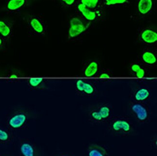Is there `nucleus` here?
<instances>
[{"instance_id": "f257e3e1", "label": "nucleus", "mask_w": 157, "mask_h": 156, "mask_svg": "<svg viewBox=\"0 0 157 156\" xmlns=\"http://www.w3.org/2000/svg\"><path fill=\"white\" fill-rule=\"evenodd\" d=\"M107 123L108 132L113 136L129 137L136 133L133 122L126 116L112 117Z\"/></svg>"}, {"instance_id": "f03ea898", "label": "nucleus", "mask_w": 157, "mask_h": 156, "mask_svg": "<svg viewBox=\"0 0 157 156\" xmlns=\"http://www.w3.org/2000/svg\"><path fill=\"white\" fill-rule=\"evenodd\" d=\"M92 25V22L85 20L75 12V14L72 15L70 18L69 38L75 39L78 37L86 32Z\"/></svg>"}, {"instance_id": "7ed1b4c3", "label": "nucleus", "mask_w": 157, "mask_h": 156, "mask_svg": "<svg viewBox=\"0 0 157 156\" xmlns=\"http://www.w3.org/2000/svg\"><path fill=\"white\" fill-rule=\"evenodd\" d=\"M25 21L29 29L38 35L46 32L47 26L43 16L39 13H31L25 15Z\"/></svg>"}, {"instance_id": "20e7f679", "label": "nucleus", "mask_w": 157, "mask_h": 156, "mask_svg": "<svg viewBox=\"0 0 157 156\" xmlns=\"http://www.w3.org/2000/svg\"><path fill=\"white\" fill-rule=\"evenodd\" d=\"M112 117V110L109 106L102 105L92 110L90 113V121L96 125L108 123Z\"/></svg>"}, {"instance_id": "39448f33", "label": "nucleus", "mask_w": 157, "mask_h": 156, "mask_svg": "<svg viewBox=\"0 0 157 156\" xmlns=\"http://www.w3.org/2000/svg\"><path fill=\"white\" fill-rule=\"evenodd\" d=\"M130 112L134 119L141 124L147 123L151 119V113L146 105L136 101L130 105Z\"/></svg>"}, {"instance_id": "423d86ee", "label": "nucleus", "mask_w": 157, "mask_h": 156, "mask_svg": "<svg viewBox=\"0 0 157 156\" xmlns=\"http://www.w3.org/2000/svg\"><path fill=\"white\" fill-rule=\"evenodd\" d=\"M18 147V156H38L36 145L29 138L19 137Z\"/></svg>"}, {"instance_id": "0eeeda50", "label": "nucleus", "mask_w": 157, "mask_h": 156, "mask_svg": "<svg viewBox=\"0 0 157 156\" xmlns=\"http://www.w3.org/2000/svg\"><path fill=\"white\" fill-rule=\"evenodd\" d=\"M137 37L138 40L143 44H155L157 41V31L149 27L139 28L137 32Z\"/></svg>"}, {"instance_id": "6e6552de", "label": "nucleus", "mask_w": 157, "mask_h": 156, "mask_svg": "<svg viewBox=\"0 0 157 156\" xmlns=\"http://www.w3.org/2000/svg\"><path fill=\"white\" fill-rule=\"evenodd\" d=\"M75 8L76 9V12L78 13L83 18L92 22L94 21H100L105 17V13L90 10L78 2H77Z\"/></svg>"}, {"instance_id": "1a4fd4ad", "label": "nucleus", "mask_w": 157, "mask_h": 156, "mask_svg": "<svg viewBox=\"0 0 157 156\" xmlns=\"http://www.w3.org/2000/svg\"><path fill=\"white\" fill-rule=\"evenodd\" d=\"M156 0H136V13L138 16L145 18L152 14L155 9Z\"/></svg>"}, {"instance_id": "9d476101", "label": "nucleus", "mask_w": 157, "mask_h": 156, "mask_svg": "<svg viewBox=\"0 0 157 156\" xmlns=\"http://www.w3.org/2000/svg\"><path fill=\"white\" fill-rule=\"evenodd\" d=\"M30 0H6L5 11L8 15L18 14L30 6Z\"/></svg>"}, {"instance_id": "9b49d317", "label": "nucleus", "mask_w": 157, "mask_h": 156, "mask_svg": "<svg viewBox=\"0 0 157 156\" xmlns=\"http://www.w3.org/2000/svg\"><path fill=\"white\" fill-rule=\"evenodd\" d=\"M27 121V116L24 113H19L11 116L7 121V124L12 130H18L24 128Z\"/></svg>"}, {"instance_id": "f8f14e48", "label": "nucleus", "mask_w": 157, "mask_h": 156, "mask_svg": "<svg viewBox=\"0 0 157 156\" xmlns=\"http://www.w3.org/2000/svg\"><path fill=\"white\" fill-rule=\"evenodd\" d=\"M141 59L143 63H144L147 66L153 67L157 64V54L153 49L147 48L142 52Z\"/></svg>"}, {"instance_id": "ddd939ff", "label": "nucleus", "mask_w": 157, "mask_h": 156, "mask_svg": "<svg viewBox=\"0 0 157 156\" xmlns=\"http://www.w3.org/2000/svg\"><path fill=\"white\" fill-rule=\"evenodd\" d=\"M78 2L90 10L105 13L104 0H78Z\"/></svg>"}, {"instance_id": "4468645a", "label": "nucleus", "mask_w": 157, "mask_h": 156, "mask_svg": "<svg viewBox=\"0 0 157 156\" xmlns=\"http://www.w3.org/2000/svg\"><path fill=\"white\" fill-rule=\"evenodd\" d=\"M86 156H109V154L104 146L97 144H91L86 147Z\"/></svg>"}, {"instance_id": "2eb2a0df", "label": "nucleus", "mask_w": 157, "mask_h": 156, "mask_svg": "<svg viewBox=\"0 0 157 156\" xmlns=\"http://www.w3.org/2000/svg\"><path fill=\"white\" fill-rule=\"evenodd\" d=\"M133 99L137 102L141 103L148 99L150 97V91L149 89L145 87H141L136 89L133 93Z\"/></svg>"}, {"instance_id": "dca6fc26", "label": "nucleus", "mask_w": 157, "mask_h": 156, "mask_svg": "<svg viewBox=\"0 0 157 156\" xmlns=\"http://www.w3.org/2000/svg\"><path fill=\"white\" fill-rule=\"evenodd\" d=\"M130 70L132 74L136 78H143L147 74L145 67L140 63H132L130 65Z\"/></svg>"}, {"instance_id": "f3484780", "label": "nucleus", "mask_w": 157, "mask_h": 156, "mask_svg": "<svg viewBox=\"0 0 157 156\" xmlns=\"http://www.w3.org/2000/svg\"><path fill=\"white\" fill-rule=\"evenodd\" d=\"M76 89L80 92H84L88 95H92L95 91L94 87L91 84L79 79L76 82Z\"/></svg>"}, {"instance_id": "a211bd4d", "label": "nucleus", "mask_w": 157, "mask_h": 156, "mask_svg": "<svg viewBox=\"0 0 157 156\" xmlns=\"http://www.w3.org/2000/svg\"><path fill=\"white\" fill-rule=\"evenodd\" d=\"M14 137L10 131L0 127V145L12 144Z\"/></svg>"}, {"instance_id": "6ab92c4d", "label": "nucleus", "mask_w": 157, "mask_h": 156, "mask_svg": "<svg viewBox=\"0 0 157 156\" xmlns=\"http://www.w3.org/2000/svg\"><path fill=\"white\" fill-rule=\"evenodd\" d=\"M12 32L11 23L6 20H0V37L6 38L10 36Z\"/></svg>"}, {"instance_id": "aec40b11", "label": "nucleus", "mask_w": 157, "mask_h": 156, "mask_svg": "<svg viewBox=\"0 0 157 156\" xmlns=\"http://www.w3.org/2000/svg\"><path fill=\"white\" fill-rule=\"evenodd\" d=\"M99 67V64L96 61H91L85 69V76L87 78H91L94 76L98 72Z\"/></svg>"}, {"instance_id": "412c9836", "label": "nucleus", "mask_w": 157, "mask_h": 156, "mask_svg": "<svg viewBox=\"0 0 157 156\" xmlns=\"http://www.w3.org/2000/svg\"><path fill=\"white\" fill-rule=\"evenodd\" d=\"M105 7L127 6L130 4L129 0H104Z\"/></svg>"}, {"instance_id": "4be33fe9", "label": "nucleus", "mask_w": 157, "mask_h": 156, "mask_svg": "<svg viewBox=\"0 0 157 156\" xmlns=\"http://www.w3.org/2000/svg\"><path fill=\"white\" fill-rule=\"evenodd\" d=\"M52 2L58 4L64 9H73L76 6L78 0H49Z\"/></svg>"}, {"instance_id": "5701e85b", "label": "nucleus", "mask_w": 157, "mask_h": 156, "mask_svg": "<svg viewBox=\"0 0 157 156\" xmlns=\"http://www.w3.org/2000/svg\"><path fill=\"white\" fill-rule=\"evenodd\" d=\"M43 79L41 78H32L29 80V84L33 87H36L42 82Z\"/></svg>"}, {"instance_id": "b1692460", "label": "nucleus", "mask_w": 157, "mask_h": 156, "mask_svg": "<svg viewBox=\"0 0 157 156\" xmlns=\"http://www.w3.org/2000/svg\"><path fill=\"white\" fill-rule=\"evenodd\" d=\"M157 136H154L151 138L150 141V148L151 149H157Z\"/></svg>"}, {"instance_id": "393cba45", "label": "nucleus", "mask_w": 157, "mask_h": 156, "mask_svg": "<svg viewBox=\"0 0 157 156\" xmlns=\"http://www.w3.org/2000/svg\"><path fill=\"white\" fill-rule=\"evenodd\" d=\"M99 78H109L111 77L112 75H111L108 72H103L99 74Z\"/></svg>"}, {"instance_id": "a878e982", "label": "nucleus", "mask_w": 157, "mask_h": 156, "mask_svg": "<svg viewBox=\"0 0 157 156\" xmlns=\"http://www.w3.org/2000/svg\"><path fill=\"white\" fill-rule=\"evenodd\" d=\"M56 156H74L72 154H70L68 152H63L61 153L60 154H58Z\"/></svg>"}, {"instance_id": "bb28decb", "label": "nucleus", "mask_w": 157, "mask_h": 156, "mask_svg": "<svg viewBox=\"0 0 157 156\" xmlns=\"http://www.w3.org/2000/svg\"><path fill=\"white\" fill-rule=\"evenodd\" d=\"M1 156H14L12 154H11L10 153H2Z\"/></svg>"}, {"instance_id": "cd10ccee", "label": "nucleus", "mask_w": 157, "mask_h": 156, "mask_svg": "<svg viewBox=\"0 0 157 156\" xmlns=\"http://www.w3.org/2000/svg\"><path fill=\"white\" fill-rule=\"evenodd\" d=\"M3 44V40H2V38L1 37H0V46L2 45Z\"/></svg>"}, {"instance_id": "c85d7f7f", "label": "nucleus", "mask_w": 157, "mask_h": 156, "mask_svg": "<svg viewBox=\"0 0 157 156\" xmlns=\"http://www.w3.org/2000/svg\"><path fill=\"white\" fill-rule=\"evenodd\" d=\"M2 149L1 147V145H0V156H1V155H2Z\"/></svg>"}, {"instance_id": "c756f323", "label": "nucleus", "mask_w": 157, "mask_h": 156, "mask_svg": "<svg viewBox=\"0 0 157 156\" xmlns=\"http://www.w3.org/2000/svg\"><path fill=\"white\" fill-rule=\"evenodd\" d=\"M11 78H17V75H15V74H13V75H11Z\"/></svg>"}]
</instances>
